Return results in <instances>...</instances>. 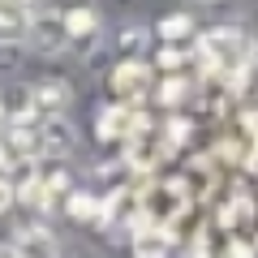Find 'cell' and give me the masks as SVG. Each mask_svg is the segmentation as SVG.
Returning <instances> with one entry per match:
<instances>
[{"label":"cell","instance_id":"6da1fadb","mask_svg":"<svg viewBox=\"0 0 258 258\" xmlns=\"http://www.w3.org/2000/svg\"><path fill=\"white\" fill-rule=\"evenodd\" d=\"M245 52H249V39L241 35L237 26H215V30H207V35L198 39L194 60H198V69H203L207 78L228 82V78L237 74V64L245 60Z\"/></svg>","mask_w":258,"mask_h":258},{"label":"cell","instance_id":"7a4b0ae2","mask_svg":"<svg viewBox=\"0 0 258 258\" xmlns=\"http://www.w3.org/2000/svg\"><path fill=\"white\" fill-rule=\"evenodd\" d=\"M185 203H189V189H185L181 181H151L147 189L138 194V215H142L138 224H159V228H168V224L185 211Z\"/></svg>","mask_w":258,"mask_h":258},{"label":"cell","instance_id":"3957f363","mask_svg":"<svg viewBox=\"0 0 258 258\" xmlns=\"http://www.w3.org/2000/svg\"><path fill=\"white\" fill-rule=\"evenodd\" d=\"M151 64L138 60V56H129V60H120L116 69H112V91H116L120 103H129V108H138V99L151 91Z\"/></svg>","mask_w":258,"mask_h":258},{"label":"cell","instance_id":"277c9868","mask_svg":"<svg viewBox=\"0 0 258 258\" xmlns=\"http://www.w3.org/2000/svg\"><path fill=\"white\" fill-rule=\"evenodd\" d=\"M35 138H39V155H69L74 151V142H78V129H74V120L69 116H43L35 125Z\"/></svg>","mask_w":258,"mask_h":258},{"label":"cell","instance_id":"5b68a950","mask_svg":"<svg viewBox=\"0 0 258 258\" xmlns=\"http://www.w3.org/2000/svg\"><path fill=\"white\" fill-rule=\"evenodd\" d=\"M26 43L35 47V52H60V47H69L60 13H30V22H26Z\"/></svg>","mask_w":258,"mask_h":258},{"label":"cell","instance_id":"8992f818","mask_svg":"<svg viewBox=\"0 0 258 258\" xmlns=\"http://www.w3.org/2000/svg\"><path fill=\"white\" fill-rule=\"evenodd\" d=\"M69 99H74V91L60 82V78H43V82L30 86V108H35V116H64V108H69Z\"/></svg>","mask_w":258,"mask_h":258},{"label":"cell","instance_id":"52a82bcc","mask_svg":"<svg viewBox=\"0 0 258 258\" xmlns=\"http://www.w3.org/2000/svg\"><path fill=\"white\" fill-rule=\"evenodd\" d=\"M9 245L18 249V258H56V254H60L52 228H43V224H22L18 237H13Z\"/></svg>","mask_w":258,"mask_h":258},{"label":"cell","instance_id":"ba28073f","mask_svg":"<svg viewBox=\"0 0 258 258\" xmlns=\"http://www.w3.org/2000/svg\"><path fill=\"white\" fill-rule=\"evenodd\" d=\"M138 125H142L138 108H129V103H112V108H103V116H99V138L103 142H125Z\"/></svg>","mask_w":258,"mask_h":258},{"label":"cell","instance_id":"9c48e42d","mask_svg":"<svg viewBox=\"0 0 258 258\" xmlns=\"http://www.w3.org/2000/svg\"><path fill=\"white\" fill-rule=\"evenodd\" d=\"M172 232L159 224H138L134 228V258H168L172 254Z\"/></svg>","mask_w":258,"mask_h":258},{"label":"cell","instance_id":"30bf717a","mask_svg":"<svg viewBox=\"0 0 258 258\" xmlns=\"http://www.w3.org/2000/svg\"><path fill=\"white\" fill-rule=\"evenodd\" d=\"M60 22H64V39L78 43V47H91L95 35H99V18H95V9H86V5L60 13Z\"/></svg>","mask_w":258,"mask_h":258},{"label":"cell","instance_id":"8fae6325","mask_svg":"<svg viewBox=\"0 0 258 258\" xmlns=\"http://www.w3.org/2000/svg\"><path fill=\"white\" fill-rule=\"evenodd\" d=\"M228 82H232V95H237V99L258 103V43H249L245 60L237 64V74H232Z\"/></svg>","mask_w":258,"mask_h":258},{"label":"cell","instance_id":"7c38bea8","mask_svg":"<svg viewBox=\"0 0 258 258\" xmlns=\"http://www.w3.org/2000/svg\"><path fill=\"white\" fill-rule=\"evenodd\" d=\"M26 5H13V0H0V43L13 47V43H26Z\"/></svg>","mask_w":258,"mask_h":258},{"label":"cell","instance_id":"4fadbf2b","mask_svg":"<svg viewBox=\"0 0 258 258\" xmlns=\"http://www.w3.org/2000/svg\"><path fill=\"white\" fill-rule=\"evenodd\" d=\"M155 35L164 39L168 47H185L194 35H198V26H194V18H189V13H172V18H164V22L155 26Z\"/></svg>","mask_w":258,"mask_h":258},{"label":"cell","instance_id":"5bb4252c","mask_svg":"<svg viewBox=\"0 0 258 258\" xmlns=\"http://www.w3.org/2000/svg\"><path fill=\"white\" fill-rule=\"evenodd\" d=\"M64 211H69V220H78V224H95L99 220V198L86 194V189H74L69 198H64Z\"/></svg>","mask_w":258,"mask_h":258},{"label":"cell","instance_id":"9a60e30c","mask_svg":"<svg viewBox=\"0 0 258 258\" xmlns=\"http://www.w3.org/2000/svg\"><path fill=\"white\" fill-rule=\"evenodd\" d=\"M147 39H151L147 26H125V30H120V52H125V56H138L142 47H147Z\"/></svg>","mask_w":258,"mask_h":258},{"label":"cell","instance_id":"2e32d148","mask_svg":"<svg viewBox=\"0 0 258 258\" xmlns=\"http://www.w3.org/2000/svg\"><path fill=\"white\" fill-rule=\"evenodd\" d=\"M159 64H164V69H181V64H185V47H168V43H164Z\"/></svg>","mask_w":258,"mask_h":258},{"label":"cell","instance_id":"e0dca14e","mask_svg":"<svg viewBox=\"0 0 258 258\" xmlns=\"http://www.w3.org/2000/svg\"><path fill=\"white\" fill-rule=\"evenodd\" d=\"M9 203H13V185H9V176H0V215L9 211Z\"/></svg>","mask_w":258,"mask_h":258},{"label":"cell","instance_id":"ac0fdd59","mask_svg":"<svg viewBox=\"0 0 258 258\" xmlns=\"http://www.w3.org/2000/svg\"><path fill=\"white\" fill-rule=\"evenodd\" d=\"M211 258H249V249L245 245H224V249H215Z\"/></svg>","mask_w":258,"mask_h":258},{"label":"cell","instance_id":"d6986e66","mask_svg":"<svg viewBox=\"0 0 258 258\" xmlns=\"http://www.w3.org/2000/svg\"><path fill=\"white\" fill-rule=\"evenodd\" d=\"M0 258H18V249H13V245H0Z\"/></svg>","mask_w":258,"mask_h":258},{"label":"cell","instance_id":"ffe728a7","mask_svg":"<svg viewBox=\"0 0 258 258\" xmlns=\"http://www.w3.org/2000/svg\"><path fill=\"white\" fill-rule=\"evenodd\" d=\"M13 5H26V0H13Z\"/></svg>","mask_w":258,"mask_h":258}]
</instances>
